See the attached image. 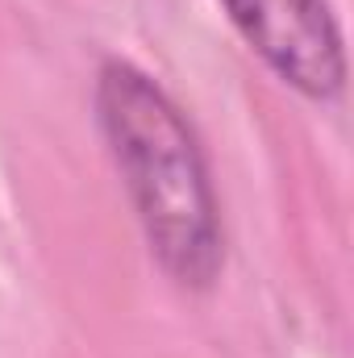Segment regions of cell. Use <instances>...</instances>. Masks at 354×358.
Returning <instances> with one entry per match:
<instances>
[{"label": "cell", "mask_w": 354, "mask_h": 358, "mask_svg": "<svg viewBox=\"0 0 354 358\" xmlns=\"http://www.w3.org/2000/svg\"><path fill=\"white\" fill-rule=\"evenodd\" d=\"M242 42L292 92L334 100L346 88V50L330 0H221Z\"/></svg>", "instance_id": "obj_2"}, {"label": "cell", "mask_w": 354, "mask_h": 358, "mask_svg": "<svg viewBox=\"0 0 354 358\" xmlns=\"http://www.w3.org/2000/svg\"><path fill=\"white\" fill-rule=\"evenodd\" d=\"M92 100L155 263L179 287L208 292L225 267V234L200 138L183 108L121 59L96 71Z\"/></svg>", "instance_id": "obj_1"}]
</instances>
